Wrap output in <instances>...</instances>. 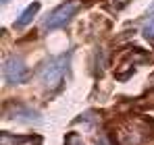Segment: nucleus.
Masks as SVG:
<instances>
[{"instance_id":"f257e3e1","label":"nucleus","mask_w":154,"mask_h":145,"mask_svg":"<svg viewBox=\"0 0 154 145\" xmlns=\"http://www.w3.org/2000/svg\"><path fill=\"white\" fill-rule=\"evenodd\" d=\"M67 67H69V54H60L56 58L48 60L44 64V69L40 72V79L44 81V85L48 89H54L58 87V83L65 79V72H67Z\"/></svg>"},{"instance_id":"f03ea898","label":"nucleus","mask_w":154,"mask_h":145,"mask_svg":"<svg viewBox=\"0 0 154 145\" xmlns=\"http://www.w3.org/2000/svg\"><path fill=\"white\" fill-rule=\"evenodd\" d=\"M77 8H79V0H71V2L60 4L56 10H52L50 17L44 21L46 29H58V27H63L65 23H69V19L77 13Z\"/></svg>"},{"instance_id":"7ed1b4c3","label":"nucleus","mask_w":154,"mask_h":145,"mask_svg":"<svg viewBox=\"0 0 154 145\" xmlns=\"http://www.w3.org/2000/svg\"><path fill=\"white\" fill-rule=\"evenodd\" d=\"M2 75L8 83H23L27 77V67L21 58L11 56V58H6V62L2 67Z\"/></svg>"},{"instance_id":"20e7f679","label":"nucleus","mask_w":154,"mask_h":145,"mask_svg":"<svg viewBox=\"0 0 154 145\" xmlns=\"http://www.w3.org/2000/svg\"><path fill=\"white\" fill-rule=\"evenodd\" d=\"M38 10H40V2L29 4L25 10L21 13V17L17 19V23H15V25H17V27H25V25H29V23H31V19L35 17V13H38Z\"/></svg>"},{"instance_id":"39448f33","label":"nucleus","mask_w":154,"mask_h":145,"mask_svg":"<svg viewBox=\"0 0 154 145\" xmlns=\"http://www.w3.org/2000/svg\"><path fill=\"white\" fill-rule=\"evenodd\" d=\"M144 37H146V40H152V42H154V19L150 21V23L144 25Z\"/></svg>"},{"instance_id":"423d86ee","label":"nucleus","mask_w":154,"mask_h":145,"mask_svg":"<svg viewBox=\"0 0 154 145\" xmlns=\"http://www.w3.org/2000/svg\"><path fill=\"white\" fill-rule=\"evenodd\" d=\"M100 145H110V143H108V139H106V137H102V139H100Z\"/></svg>"},{"instance_id":"0eeeda50","label":"nucleus","mask_w":154,"mask_h":145,"mask_svg":"<svg viewBox=\"0 0 154 145\" xmlns=\"http://www.w3.org/2000/svg\"><path fill=\"white\" fill-rule=\"evenodd\" d=\"M4 2H6V0H4Z\"/></svg>"}]
</instances>
